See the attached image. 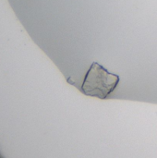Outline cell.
<instances>
[{
  "mask_svg": "<svg viewBox=\"0 0 157 158\" xmlns=\"http://www.w3.org/2000/svg\"><path fill=\"white\" fill-rule=\"evenodd\" d=\"M120 81V77L109 72L105 67L97 62H93L85 74L81 92L88 96L105 99L114 92Z\"/></svg>",
  "mask_w": 157,
  "mask_h": 158,
  "instance_id": "obj_1",
  "label": "cell"
}]
</instances>
